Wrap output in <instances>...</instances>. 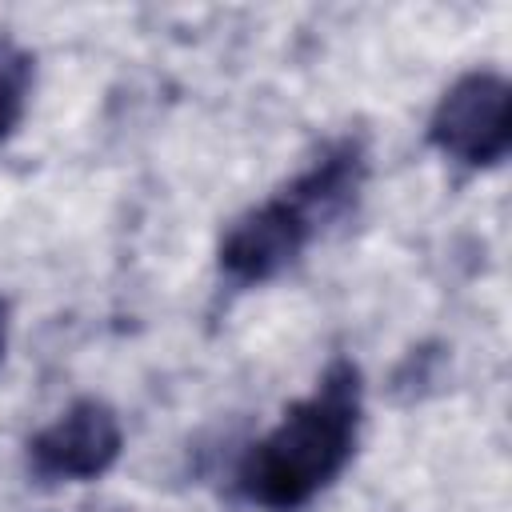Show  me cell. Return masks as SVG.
I'll return each mask as SVG.
<instances>
[{
	"label": "cell",
	"instance_id": "cell-4",
	"mask_svg": "<svg viewBox=\"0 0 512 512\" xmlns=\"http://www.w3.org/2000/svg\"><path fill=\"white\" fill-rule=\"evenodd\" d=\"M120 416L104 400H76L28 440V468L48 484L96 480L120 456Z\"/></svg>",
	"mask_w": 512,
	"mask_h": 512
},
{
	"label": "cell",
	"instance_id": "cell-3",
	"mask_svg": "<svg viewBox=\"0 0 512 512\" xmlns=\"http://www.w3.org/2000/svg\"><path fill=\"white\" fill-rule=\"evenodd\" d=\"M428 140L472 168L500 164L512 144V92L496 72H464L436 104Z\"/></svg>",
	"mask_w": 512,
	"mask_h": 512
},
{
	"label": "cell",
	"instance_id": "cell-1",
	"mask_svg": "<svg viewBox=\"0 0 512 512\" xmlns=\"http://www.w3.org/2000/svg\"><path fill=\"white\" fill-rule=\"evenodd\" d=\"M360 428V372L336 360L320 384L296 400L280 424L248 448L240 464V492L268 512H296L320 496L356 448Z\"/></svg>",
	"mask_w": 512,
	"mask_h": 512
},
{
	"label": "cell",
	"instance_id": "cell-5",
	"mask_svg": "<svg viewBox=\"0 0 512 512\" xmlns=\"http://www.w3.org/2000/svg\"><path fill=\"white\" fill-rule=\"evenodd\" d=\"M32 92V52L12 36H0V140L12 136Z\"/></svg>",
	"mask_w": 512,
	"mask_h": 512
},
{
	"label": "cell",
	"instance_id": "cell-6",
	"mask_svg": "<svg viewBox=\"0 0 512 512\" xmlns=\"http://www.w3.org/2000/svg\"><path fill=\"white\" fill-rule=\"evenodd\" d=\"M4 344H8V304L0 296V356H4Z\"/></svg>",
	"mask_w": 512,
	"mask_h": 512
},
{
	"label": "cell",
	"instance_id": "cell-2",
	"mask_svg": "<svg viewBox=\"0 0 512 512\" xmlns=\"http://www.w3.org/2000/svg\"><path fill=\"white\" fill-rule=\"evenodd\" d=\"M352 200H356L352 168L336 156H320L292 188L232 220V228L220 240V268L236 284L272 280L304 252L320 220L340 216Z\"/></svg>",
	"mask_w": 512,
	"mask_h": 512
}]
</instances>
